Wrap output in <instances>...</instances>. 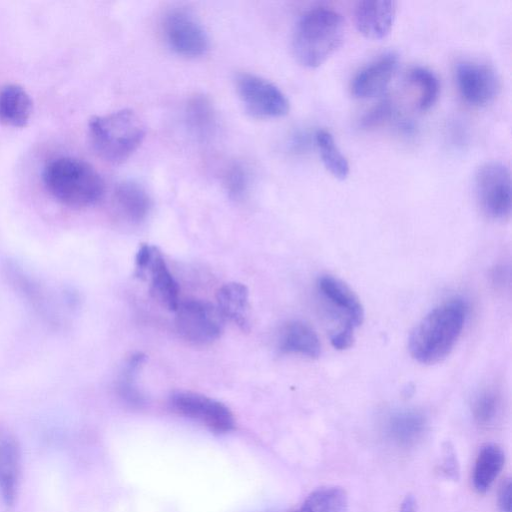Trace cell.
<instances>
[{
    "instance_id": "1f68e13d",
    "label": "cell",
    "mask_w": 512,
    "mask_h": 512,
    "mask_svg": "<svg viewBox=\"0 0 512 512\" xmlns=\"http://www.w3.org/2000/svg\"><path fill=\"white\" fill-rule=\"evenodd\" d=\"M154 246H150L147 244L141 245L139 248L135 262H136V269L139 272L140 275H142L151 259L152 253H153Z\"/></svg>"
},
{
    "instance_id": "cb8c5ba5",
    "label": "cell",
    "mask_w": 512,
    "mask_h": 512,
    "mask_svg": "<svg viewBox=\"0 0 512 512\" xmlns=\"http://www.w3.org/2000/svg\"><path fill=\"white\" fill-rule=\"evenodd\" d=\"M316 145L326 169L337 179L347 178L350 168L345 156L341 153L332 134L324 129L315 135Z\"/></svg>"
},
{
    "instance_id": "83f0119b",
    "label": "cell",
    "mask_w": 512,
    "mask_h": 512,
    "mask_svg": "<svg viewBox=\"0 0 512 512\" xmlns=\"http://www.w3.org/2000/svg\"><path fill=\"white\" fill-rule=\"evenodd\" d=\"M224 186L231 198H243L249 186L247 169L239 163L230 165L224 174Z\"/></svg>"
},
{
    "instance_id": "7402d4cb",
    "label": "cell",
    "mask_w": 512,
    "mask_h": 512,
    "mask_svg": "<svg viewBox=\"0 0 512 512\" xmlns=\"http://www.w3.org/2000/svg\"><path fill=\"white\" fill-rule=\"evenodd\" d=\"M502 409V396L493 387L481 389L472 400V416L481 427L494 426L501 416Z\"/></svg>"
},
{
    "instance_id": "52a82bcc",
    "label": "cell",
    "mask_w": 512,
    "mask_h": 512,
    "mask_svg": "<svg viewBox=\"0 0 512 512\" xmlns=\"http://www.w3.org/2000/svg\"><path fill=\"white\" fill-rule=\"evenodd\" d=\"M235 87L245 110L256 118H279L289 112L286 95L267 79L243 72L237 74Z\"/></svg>"
},
{
    "instance_id": "e0dca14e",
    "label": "cell",
    "mask_w": 512,
    "mask_h": 512,
    "mask_svg": "<svg viewBox=\"0 0 512 512\" xmlns=\"http://www.w3.org/2000/svg\"><path fill=\"white\" fill-rule=\"evenodd\" d=\"M145 271H148L150 275L151 295L166 309L176 311L180 303L179 287L161 252L156 247L153 249Z\"/></svg>"
},
{
    "instance_id": "d6986e66",
    "label": "cell",
    "mask_w": 512,
    "mask_h": 512,
    "mask_svg": "<svg viewBox=\"0 0 512 512\" xmlns=\"http://www.w3.org/2000/svg\"><path fill=\"white\" fill-rule=\"evenodd\" d=\"M114 200L120 215L130 223L143 221L151 209L149 194L134 181L120 183L115 189Z\"/></svg>"
},
{
    "instance_id": "9c48e42d",
    "label": "cell",
    "mask_w": 512,
    "mask_h": 512,
    "mask_svg": "<svg viewBox=\"0 0 512 512\" xmlns=\"http://www.w3.org/2000/svg\"><path fill=\"white\" fill-rule=\"evenodd\" d=\"M317 290L325 301L330 314L339 321V332L353 333L364 320V308L355 292L341 279L322 275L317 280Z\"/></svg>"
},
{
    "instance_id": "9a60e30c",
    "label": "cell",
    "mask_w": 512,
    "mask_h": 512,
    "mask_svg": "<svg viewBox=\"0 0 512 512\" xmlns=\"http://www.w3.org/2000/svg\"><path fill=\"white\" fill-rule=\"evenodd\" d=\"M21 472V450L16 437L0 428V495L7 506L14 505Z\"/></svg>"
},
{
    "instance_id": "ffe728a7",
    "label": "cell",
    "mask_w": 512,
    "mask_h": 512,
    "mask_svg": "<svg viewBox=\"0 0 512 512\" xmlns=\"http://www.w3.org/2000/svg\"><path fill=\"white\" fill-rule=\"evenodd\" d=\"M217 308L224 317L242 329L249 325V291L239 282H229L221 286L216 294Z\"/></svg>"
},
{
    "instance_id": "6da1fadb",
    "label": "cell",
    "mask_w": 512,
    "mask_h": 512,
    "mask_svg": "<svg viewBox=\"0 0 512 512\" xmlns=\"http://www.w3.org/2000/svg\"><path fill=\"white\" fill-rule=\"evenodd\" d=\"M467 311L466 303L459 298L444 301L429 311L409 336L411 357L427 365L446 358L462 334Z\"/></svg>"
},
{
    "instance_id": "5b68a950",
    "label": "cell",
    "mask_w": 512,
    "mask_h": 512,
    "mask_svg": "<svg viewBox=\"0 0 512 512\" xmlns=\"http://www.w3.org/2000/svg\"><path fill=\"white\" fill-rule=\"evenodd\" d=\"M475 192L482 211L493 220H505L511 214V174L502 162L482 164L475 174Z\"/></svg>"
},
{
    "instance_id": "2e32d148",
    "label": "cell",
    "mask_w": 512,
    "mask_h": 512,
    "mask_svg": "<svg viewBox=\"0 0 512 512\" xmlns=\"http://www.w3.org/2000/svg\"><path fill=\"white\" fill-rule=\"evenodd\" d=\"M279 349L286 354H296L316 359L321 354V343L315 330L306 322H287L279 335Z\"/></svg>"
},
{
    "instance_id": "f1b7e54d",
    "label": "cell",
    "mask_w": 512,
    "mask_h": 512,
    "mask_svg": "<svg viewBox=\"0 0 512 512\" xmlns=\"http://www.w3.org/2000/svg\"><path fill=\"white\" fill-rule=\"evenodd\" d=\"M393 113V106L389 100H383L371 108L361 119V126L371 128L388 120Z\"/></svg>"
},
{
    "instance_id": "ac0fdd59",
    "label": "cell",
    "mask_w": 512,
    "mask_h": 512,
    "mask_svg": "<svg viewBox=\"0 0 512 512\" xmlns=\"http://www.w3.org/2000/svg\"><path fill=\"white\" fill-rule=\"evenodd\" d=\"M32 114V100L18 84L0 87V123L11 127L25 126Z\"/></svg>"
},
{
    "instance_id": "44dd1931",
    "label": "cell",
    "mask_w": 512,
    "mask_h": 512,
    "mask_svg": "<svg viewBox=\"0 0 512 512\" xmlns=\"http://www.w3.org/2000/svg\"><path fill=\"white\" fill-rule=\"evenodd\" d=\"M505 455L497 444L481 447L473 469V485L479 493L486 492L501 472Z\"/></svg>"
},
{
    "instance_id": "5bb4252c",
    "label": "cell",
    "mask_w": 512,
    "mask_h": 512,
    "mask_svg": "<svg viewBox=\"0 0 512 512\" xmlns=\"http://www.w3.org/2000/svg\"><path fill=\"white\" fill-rule=\"evenodd\" d=\"M426 428V416L415 408L392 410L383 421L384 434L400 447L416 444L423 437Z\"/></svg>"
},
{
    "instance_id": "ba28073f",
    "label": "cell",
    "mask_w": 512,
    "mask_h": 512,
    "mask_svg": "<svg viewBox=\"0 0 512 512\" xmlns=\"http://www.w3.org/2000/svg\"><path fill=\"white\" fill-rule=\"evenodd\" d=\"M162 30L169 48L184 57H199L209 48V38L201 23L185 9H172L163 19Z\"/></svg>"
},
{
    "instance_id": "7a4b0ae2",
    "label": "cell",
    "mask_w": 512,
    "mask_h": 512,
    "mask_svg": "<svg viewBox=\"0 0 512 512\" xmlns=\"http://www.w3.org/2000/svg\"><path fill=\"white\" fill-rule=\"evenodd\" d=\"M344 34L345 23L339 12L326 6L314 7L295 25L293 54L304 67H319L340 47Z\"/></svg>"
},
{
    "instance_id": "30bf717a",
    "label": "cell",
    "mask_w": 512,
    "mask_h": 512,
    "mask_svg": "<svg viewBox=\"0 0 512 512\" xmlns=\"http://www.w3.org/2000/svg\"><path fill=\"white\" fill-rule=\"evenodd\" d=\"M170 405L178 414L216 433H227L235 426L233 413L225 404L199 393L176 392L170 397Z\"/></svg>"
},
{
    "instance_id": "d6a6232c",
    "label": "cell",
    "mask_w": 512,
    "mask_h": 512,
    "mask_svg": "<svg viewBox=\"0 0 512 512\" xmlns=\"http://www.w3.org/2000/svg\"><path fill=\"white\" fill-rule=\"evenodd\" d=\"M416 500L413 495H407L402 504L399 512H416Z\"/></svg>"
},
{
    "instance_id": "484cf974",
    "label": "cell",
    "mask_w": 512,
    "mask_h": 512,
    "mask_svg": "<svg viewBox=\"0 0 512 512\" xmlns=\"http://www.w3.org/2000/svg\"><path fill=\"white\" fill-rule=\"evenodd\" d=\"M409 82L418 89V107L420 110H428L436 102L440 84L433 71L426 67H413L408 73Z\"/></svg>"
},
{
    "instance_id": "4dcf8cb0",
    "label": "cell",
    "mask_w": 512,
    "mask_h": 512,
    "mask_svg": "<svg viewBox=\"0 0 512 512\" xmlns=\"http://www.w3.org/2000/svg\"><path fill=\"white\" fill-rule=\"evenodd\" d=\"M498 506L501 512H511V480L509 478L500 487Z\"/></svg>"
},
{
    "instance_id": "4fadbf2b",
    "label": "cell",
    "mask_w": 512,
    "mask_h": 512,
    "mask_svg": "<svg viewBox=\"0 0 512 512\" xmlns=\"http://www.w3.org/2000/svg\"><path fill=\"white\" fill-rule=\"evenodd\" d=\"M396 11L397 3L392 0L359 1L354 9V22L365 37L382 39L390 33Z\"/></svg>"
},
{
    "instance_id": "4316f807",
    "label": "cell",
    "mask_w": 512,
    "mask_h": 512,
    "mask_svg": "<svg viewBox=\"0 0 512 512\" xmlns=\"http://www.w3.org/2000/svg\"><path fill=\"white\" fill-rule=\"evenodd\" d=\"M144 361L141 353L133 354L126 362L125 367L118 379V393L120 397L130 406L140 407L144 404V397L134 383V377L139 366Z\"/></svg>"
},
{
    "instance_id": "603a6c76",
    "label": "cell",
    "mask_w": 512,
    "mask_h": 512,
    "mask_svg": "<svg viewBox=\"0 0 512 512\" xmlns=\"http://www.w3.org/2000/svg\"><path fill=\"white\" fill-rule=\"evenodd\" d=\"M296 512H348V498L340 487H322L313 491Z\"/></svg>"
},
{
    "instance_id": "7c38bea8",
    "label": "cell",
    "mask_w": 512,
    "mask_h": 512,
    "mask_svg": "<svg viewBox=\"0 0 512 512\" xmlns=\"http://www.w3.org/2000/svg\"><path fill=\"white\" fill-rule=\"evenodd\" d=\"M398 65V55L389 51L383 53L353 77L351 93L357 98H371L382 94L391 81Z\"/></svg>"
},
{
    "instance_id": "d4e9b609",
    "label": "cell",
    "mask_w": 512,
    "mask_h": 512,
    "mask_svg": "<svg viewBox=\"0 0 512 512\" xmlns=\"http://www.w3.org/2000/svg\"><path fill=\"white\" fill-rule=\"evenodd\" d=\"M186 119L197 136H208L215 124V112L210 100L203 95L190 99L186 108Z\"/></svg>"
},
{
    "instance_id": "f546056e",
    "label": "cell",
    "mask_w": 512,
    "mask_h": 512,
    "mask_svg": "<svg viewBox=\"0 0 512 512\" xmlns=\"http://www.w3.org/2000/svg\"><path fill=\"white\" fill-rule=\"evenodd\" d=\"M444 458H443V469L445 473L452 478H456L458 476V463L457 458L454 452L453 447L450 444H447L444 447Z\"/></svg>"
},
{
    "instance_id": "8992f818",
    "label": "cell",
    "mask_w": 512,
    "mask_h": 512,
    "mask_svg": "<svg viewBox=\"0 0 512 512\" xmlns=\"http://www.w3.org/2000/svg\"><path fill=\"white\" fill-rule=\"evenodd\" d=\"M175 327L181 338L195 345L217 340L224 330L225 319L217 306L202 300H187L176 309Z\"/></svg>"
},
{
    "instance_id": "3957f363",
    "label": "cell",
    "mask_w": 512,
    "mask_h": 512,
    "mask_svg": "<svg viewBox=\"0 0 512 512\" xmlns=\"http://www.w3.org/2000/svg\"><path fill=\"white\" fill-rule=\"evenodd\" d=\"M43 182L60 203L74 208L98 202L104 193V182L92 165L74 157H59L43 170Z\"/></svg>"
},
{
    "instance_id": "277c9868",
    "label": "cell",
    "mask_w": 512,
    "mask_h": 512,
    "mask_svg": "<svg viewBox=\"0 0 512 512\" xmlns=\"http://www.w3.org/2000/svg\"><path fill=\"white\" fill-rule=\"evenodd\" d=\"M89 136L93 148L104 160L121 163L141 145L145 126L131 109H121L89 121Z\"/></svg>"
},
{
    "instance_id": "8fae6325",
    "label": "cell",
    "mask_w": 512,
    "mask_h": 512,
    "mask_svg": "<svg viewBox=\"0 0 512 512\" xmlns=\"http://www.w3.org/2000/svg\"><path fill=\"white\" fill-rule=\"evenodd\" d=\"M456 83L462 98L477 107L490 103L500 89V81L494 68L475 61L458 63Z\"/></svg>"
}]
</instances>
